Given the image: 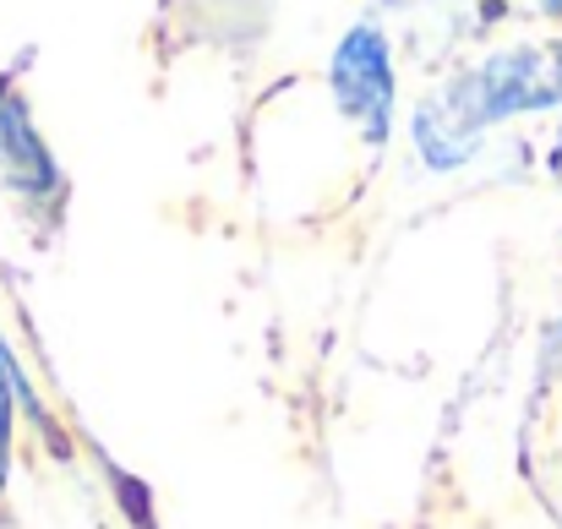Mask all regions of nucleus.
<instances>
[{
	"instance_id": "nucleus-1",
	"label": "nucleus",
	"mask_w": 562,
	"mask_h": 529,
	"mask_svg": "<svg viewBox=\"0 0 562 529\" xmlns=\"http://www.w3.org/2000/svg\"><path fill=\"white\" fill-rule=\"evenodd\" d=\"M562 104V44L552 49H508L497 60H486L481 71H470L464 82H453L442 99H431L420 110V148L431 165H459L475 148V132L519 115V110H547Z\"/></svg>"
},
{
	"instance_id": "nucleus-2",
	"label": "nucleus",
	"mask_w": 562,
	"mask_h": 529,
	"mask_svg": "<svg viewBox=\"0 0 562 529\" xmlns=\"http://www.w3.org/2000/svg\"><path fill=\"white\" fill-rule=\"evenodd\" d=\"M0 170H5V185L22 207H38V213H60V170H55V154L44 148V137L33 132L22 99L11 88H0Z\"/></svg>"
},
{
	"instance_id": "nucleus-3",
	"label": "nucleus",
	"mask_w": 562,
	"mask_h": 529,
	"mask_svg": "<svg viewBox=\"0 0 562 529\" xmlns=\"http://www.w3.org/2000/svg\"><path fill=\"white\" fill-rule=\"evenodd\" d=\"M334 88L345 99V110L367 126V137L382 143L387 132V104H393V71H387V49L372 27H356L345 44H339V60H334Z\"/></svg>"
},
{
	"instance_id": "nucleus-4",
	"label": "nucleus",
	"mask_w": 562,
	"mask_h": 529,
	"mask_svg": "<svg viewBox=\"0 0 562 529\" xmlns=\"http://www.w3.org/2000/svg\"><path fill=\"white\" fill-rule=\"evenodd\" d=\"M11 431H16V365H11V350L0 345V492L11 475Z\"/></svg>"
},
{
	"instance_id": "nucleus-5",
	"label": "nucleus",
	"mask_w": 562,
	"mask_h": 529,
	"mask_svg": "<svg viewBox=\"0 0 562 529\" xmlns=\"http://www.w3.org/2000/svg\"><path fill=\"white\" fill-rule=\"evenodd\" d=\"M547 5H552V11H562V0H547Z\"/></svg>"
}]
</instances>
